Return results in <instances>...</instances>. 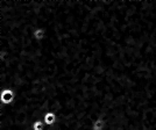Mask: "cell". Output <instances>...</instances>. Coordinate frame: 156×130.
I'll list each match as a JSON object with an SVG mask.
<instances>
[{"label":"cell","mask_w":156,"mask_h":130,"mask_svg":"<svg viewBox=\"0 0 156 130\" xmlns=\"http://www.w3.org/2000/svg\"><path fill=\"white\" fill-rule=\"evenodd\" d=\"M14 99H15V93L11 88H4L0 92V104H13Z\"/></svg>","instance_id":"obj_1"},{"label":"cell","mask_w":156,"mask_h":130,"mask_svg":"<svg viewBox=\"0 0 156 130\" xmlns=\"http://www.w3.org/2000/svg\"><path fill=\"white\" fill-rule=\"evenodd\" d=\"M42 120H43V122L46 124V127H52V125H55L56 122H57V116H56L55 113L49 111V113L44 114V116H43Z\"/></svg>","instance_id":"obj_2"},{"label":"cell","mask_w":156,"mask_h":130,"mask_svg":"<svg viewBox=\"0 0 156 130\" xmlns=\"http://www.w3.org/2000/svg\"><path fill=\"white\" fill-rule=\"evenodd\" d=\"M33 37L36 39L37 42H42L47 37V30L44 28H42V27L36 28V29L33 30Z\"/></svg>","instance_id":"obj_3"},{"label":"cell","mask_w":156,"mask_h":130,"mask_svg":"<svg viewBox=\"0 0 156 130\" xmlns=\"http://www.w3.org/2000/svg\"><path fill=\"white\" fill-rule=\"evenodd\" d=\"M105 128H106V122H105L103 118H97L92 123L91 130H105Z\"/></svg>","instance_id":"obj_4"},{"label":"cell","mask_w":156,"mask_h":130,"mask_svg":"<svg viewBox=\"0 0 156 130\" xmlns=\"http://www.w3.org/2000/svg\"><path fill=\"white\" fill-rule=\"evenodd\" d=\"M46 124L43 122V120H37L32 124V130H44Z\"/></svg>","instance_id":"obj_5"}]
</instances>
